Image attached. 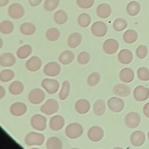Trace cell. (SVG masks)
Here are the masks:
<instances>
[{"mask_svg":"<svg viewBox=\"0 0 149 149\" xmlns=\"http://www.w3.org/2000/svg\"><path fill=\"white\" fill-rule=\"evenodd\" d=\"M83 133V127L79 123H71L69 124L65 129L66 136L70 139H75L80 137Z\"/></svg>","mask_w":149,"mask_h":149,"instance_id":"1","label":"cell"},{"mask_svg":"<svg viewBox=\"0 0 149 149\" xmlns=\"http://www.w3.org/2000/svg\"><path fill=\"white\" fill-rule=\"evenodd\" d=\"M45 141L44 136L35 132H31L26 134L24 138L25 144L28 146H41Z\"/></svg>","mask_w":149,"mask_h":149,"instance_id":"2","label":"cell"},{"mask_svg":"<svg viewBox=\"0 0 149 149\" xmlns=\"http://www.w3.org/2000/svg\"><path fill=\"white\" fill-rule=\"evenodd\" d=\"M40 111L45 115H50L56 113L59 109L58 101L53 98L48 99L40 107Z\"/></svg>","mask_w":149,"mask_h":149,"instance_id":"3","label":"cell"},{"mask_svg":"<svg viewBox=\"0 0 149 149\" xmlns=\"http://www.w3.org/2000/svg\"><path fill=\"white\" fill-rule=\"evenodd\" d=\"M30 124L31 127L35 130L43 131L47 127V121L46 118L43 115L35 114L31 118Z\"/></svg>","mask_w":149,"mask_h":149,"instance_id":"4","label":"cell"},{"mask_svg":"<svg viewBox=\"0 0 149 149\" xmlns=\"http://www.w3.org/2000/svg\"><path fill=\"white\" fill-rule=\"evenodd\" d=\"M28 98L30 103L37 105L44 101L45 98V93L42 89L35 88L30 91Z\"/></svg>","mask_w":149,"mask_h":149,"instance_id":"5","label":"cell"},{"mask_svg":"<svg viewBox=\"0 0 149 149\" xmlns=\"http://www.w3.org/2000/svg\"><path fill=\"white\" fill-rule=\"evenodd\" d=\"M41 86L49 94H54L56 93L60 87L59 83L57 80L47 78L42 80Z\"/></svg>","mask_w":149,"mask_h":149,"instance_id":"6","label":"cell"},{"mask_svg":"<svg viewBox=\"0 0 149 149\" xmlns=\"http://www.w3.org/2000/svg\"><path fill=\"white\" fill-rule=\"evenodd\" d=\"M8 13L11 18L14 19H19L24 16L25 10L21 4L18 3H13L8 7Z\"/></svg>","mask_w":149,"mask_h":149,"instance_id":"7","label":"cell"},{"mask_svg":"<svg viewBox=\"0 0 149 149\" xmlns=\"http://www.w3.org/2000/svg\"><path fill=\"white\" fill-rule=\"evenodd\" d=\"M140 122L141 116L136 112H130L125 117V123L129 128H136L140 125Z\"/></svg>","mask_w":149,"mask_h":149,"instance_id":"8","label":"cell"},{"mask_svg":"<svg viewBox=\"0 0 149 149\" xmlns=\"http://www.w3.org/2000/svg\"><path fill=\"white\" fill-rule=\"evenodd\" d=\"M107 26L103 22H95L91 27V31L92 34L97 37H102L105 36L107 33Z\"/></svg>","mask_w":149,"mask_h":149,"instance_id":"9","label":"cell"},{"mask_svg":"<svg viewBox=\"0 0 149 149\" xmlns=\"http://www.w3.org/2000/svg\"><path fill=\"white\" fill-rule=\"evenodd\" d=\"M104 132L102 127L98 126L91 127L87 132V137L88 139L93 142L100 141L104 137Z\"/></svg>","mask_w":149,"mask_h":149,"instance_id":"10","label":"cell"},{"mask_svg":"<svg viewBox=\"0 0 149 149\" xmlns=\"http://www.w3.org/2000/svg\"><path fill=\"white\" fill-rule=\"evenodd\" d=\"M108 107L109 109L114 112H121L125 107V103L122 99L113 97L110 98L107 102Z\"/></svg>","mask_w":149,"mask_h":149,"instance_id":"11","label":"cell"},{"mask_svg":"<svg viewBox=\"0 0 149 149\" xmlns=\"http://www.w3.org/2000/svg\"><path fill=\"white\" fill-rule=\"evenodd\" d=\"M134 98L137 101H144L149 97V88L140 85L136 87L133 91Z\"/></svg>","mask_w":149,"mask_h":149,"instance_id":"12","label":"cell"},{"mask_svg":"<svg viewBox=\"0 0 149 149\" xmlns=\"http://www.w3.org/2000/svg\"><path fill=\"white\" fill-rule=\"evenodd\" d=\"M61 66L55 62L47 63L44 67L43 72L44 74L48 76H56L61 72Z\"/></svg>","mask_w":149,"mask_h":149,"instance_id":"13","label":"cell"},{"mask_svg":"<svg viewBox=\"0 0 149 149\" xmlns=\"http://www.w3.org/2000/svg\"><path fill=\"white\" fill-rule=\"evenodd\" d=\"M102 47L106 54L113 55L117 52L119 48V43L113 38H108L104 42Z\"/></svg>","mask_w":149,"mask_h":149,"instance_id":"14","label":"cell"},{"mask_svg":"<svg viewBox=\"0 0 149 149\" xmlns=\"http://www.w3.org/2000/svg\"><path fill=\"white\" fill-rule=\"evenodd\" d=\"M65 125L64 118L59 115L52 116L49 122V126L52 130L58 131L62 129Z\"/></svg>","mask_w":149,"mask_h":149,"instance_id":"15","label":"cell"},{"mask_svg":"<svg viewBox=\"0 0 149 149\" xmlns=\"http://www.w3.org/2000/svg\"><path fill=\"white\" fill-rule=\"evenodd\" d=\"M27 110V105L21 102L12 104L10 107V113L15 116H20L26 113Z\"/></svg>","mask_w":149,"mask_h":149,"instance_id":"16","label":"cell"},{"mask_svg":"<svg viewBox=\"0 0 149 149\" xmlns=\"http://www.w3.org/2000/svg\"><path fill=\"white\" fill-rule=\"evenodd\" d=\"M146 140V134L141 130H136L130 135V142L133 146L140 147Z\"/></svg>","mask_w":149,"mask_h":149,"instance_id":"17","label":"cell"},{"mask_svg":"<svg viewBox=\"0 0 149 149\" xmlns=\"http://www.w3.org/2000/svg\"><path fill=\"white\" fill-rule=\"evenodd\" d=\"M42 61L37 56H33L28 59L26 62V68L30 72H36L42 66Z\"/></svg>","mask_w":149,"mask_h":149,"instance_id":"18","label":"cell"},{"mask_svg":"<svg viewBox=\"0 0 149 149\" xmlns=\"http://www.w3.org/2000/svg\"><path fill=\"white\" fill-rule=\"evenodd\" d=\"M16 59L15 55L10 52H5L0 56V65L2 67H10L14 65Z\"/></svg>","mask_w":149,"mask_h":149,"instance_id":"19","label":"cell"},{"mask_svg":"<svg viewBox=\"0 0 149 149\" xmlns=\"http://www.w3.org/2000/svg\"><path fill=\"white\" fill-rule=\"evenodd\" d=\"M130 87L125 84H116L113 87V94L119 97H127L130 94Z\"/></svg>","mask_w":149,"mask_h":149,"instance_id":"20","label":"cell"},{"mask_svg":"<svg viewBox=\"0 0 149 149\" xmlns=\"http://www.w3.org/2000/svg\"><path fill=\"white\" fill-rule=\"evenodd\" d=\"M112 9L111 6L106 3H102L97 6L96 13L97 16L102 19L108 17L111 14Z\"/></svg>","mask_w":149,"mask_h":149,"instance_id":"21","label":"cell"},{"mask_svg":"<svg viewBox=\"0 0 149 149\" xmlns=\"http://www.w3.org/2000/svg\"><path fill=\"white\" fill-rule=\"evenodd\" d=\"M90 104L86 99H79L75 104V109L80 114L87 113L90 109Z\"/></svg>","mask_w":149,"mask_h":149,"instance_id":"22","label":"cell"},{"mask_svg":"<svg viewBox=\"0 0 149 149\" xmlns=\"http://www.w3.org/2000/svg\"><path fill=\"white\" fill-rule=\"evenodd\" d=\"M118 59L120 63L123 65H127L133 61V55L130 50L127 49H123L119 52Z\"/></svg>","mask_w":149,"mask_h":149,"instance_id":"23","label":"cell"},{"mask_svg":"<svg viewBox=\"0 0 149 149\" xmlns=\"http://www.w3.org/2000/svg\"><path fill=\"white\" fill-rule=\"evenodd\" d=\"M134 77V71L129 68H125L119 72V78L122 81L125 83L132 82Z\"/></svg>","mask_w":149,"mask_h":149,"instance_id":"24","label":"cell"},{"mask_svg":"<svg viewBox=\"0 0 149 149\" xmlns=\"http://www.w3.org/2000/svg\"><path fill=\"white\" fill-rule=\"evenodd\" d=\"M82 41V36L80 33L75 32L72 33L68 37V44L71 48L77 47Z\"/></svg>","mask_w":149,"mask_h":149,"instance_id":"25","label":"cell"},{"mask_svg":"<svg viewBox=\"0 0 149 149\" xmlns=\"http://www.w3.org/2000/svg\"><path fill=\"white\" fill-rule=\"evenodd\" d=\"M74 59V54L69 50H65L63 51L59 56V62L65 65L70 64Z\"/></svg>","mask_w":149,"mask_h":149,"instance_id":"26","label":"cell"},{"mask_svg":"<svg viewBox=\"0 0 149 149\" xmlns=\"http://www.w3.org/2000/svg\"><path fill=\"white\" fill-rule=\"evenodd\" d=\"M63 144L61 139L57 137H50L45 143L47 149H62Z\"/></svg>","mask_w":149,"mask_h":149,"instance_id":"27","label":"cell"},{"mask_svg":"<svg viewBox=\"0 0 149 149\" xmlns=\"http://www.w3.org/2000/svg\"><path fill=\"white\" fill-rule=\"evenodd\" d=\"M24 85L20 81L15 80L10 83L9 86V93L14 95H17L22 93L24 90Z\"/></svg>","mask_w":149,"mask_h":149,"instance_id":"28","label":"cell"},{"mask_svg":"<svg viewBox=\"0 0 149 149\" xmlns=\"http://www.w3.org/2000/svg\"><path fill=\"white\" fill-rule=\"evenodd\" d=\"M32 52V47L29 44H25L19 47L17 51V56L21 59H24L31 55Z\"/></svg>","mask_w":149,"mask_h":149,"instance_id":"29","label":"cell"},{"mask_svg":"<svg viewBox=\"0 0 149 149\" xmlns=\"http://www.w3.org/2000/svg\"><path fill=\"white\" fill-rule=\"evenodd\" d=\"M140 10L141 6L140 3L135 1L129 2L126 6V12L131 16H136L139 13Z\"/></svg>","mask_w":149,"mask_h":149,"instance_id":"30","label":"cell"},{"mask_svg":"<svg viewBox=\"0 0 149 149\" xmlns=\"http://www.w3.org/2000/svg\"><path fill=\"white\" fill-rule=\"evenodd\" d=\"M20 32L26 36H31L34 34L36 31V26L30 22H25L20 26Z\"/></svg>","mask_w":149,"mask_h":149,"instance_id":"31","label":"cell"},{"mask_svg":"<svg viewBox=\"0 0 149 149\" xmlns=\"http://www.w3.org/2000/svg\"><path fill=\"white\" fill-rule=\"evenodd\" d=\"M138 38L137 33L132 29L126 30L123 35V41L127 44H133L137 41Z\"/></svg>","mask_w":149,"mask_h":149,"instance_id":"32","label":"cell"},{"mask_svg":"<svg viewBox=\"0 0 149 149\" xmlns=\"http://www.w3.org/2000/svg\"><path fill=\"white\" fill-rule=\"evenodd\" d=\"M106 109L105 102L103 100L99 99L95 101L93 106V112L97 116L102 115Z\"/></svg>","mask_w":149,"mask_h":149,"instance_id":"33","label":"cell"},{"mask_svg":"<svg viewBox=\"0 0 149 149\" xmlns=\"http://www.w3.org/2000/svg\"><path fill=\"white\" fill-rule=\"evenodd\" d=\"M68 19V16L66 12L63 10H57L54 15V20L58 24H63L65 23Z\"/></svg>","mask_w":149,"mask_h":149,"instance_id":"34","label":"cell"},{"mask_svg":"<svg viewBox=\"0 0 149 149\" xmlns=\"http://www.w3.org/2000/svg\"><path fill=\"white\" fill-rule=\"evenodd\" d=\"M61 36L60 31L55 28V27H51L48 29L45 33V36L48 40L51 42L57 41Z\"/></svg>","mask_w":149,"mask_h":149,"instance_id":"35","label":"cell"},{"mask_svg":"<svg viewBox=\"0 0 149 149\" xmlns=\"http://www.w3.org/2000/svg\"><path fill=\"white\" fill-rule=\"evenodd\" d=\"M70 84L69 81L65 80L62 84V87L59 93V98L61 100H65L69 95Z\"/></svg>","mask_w":149,"mask_h":149,"instance_id":"36","label":"cell"},{"mask_svg":"<svg viewBox=\"0 0 149 149\" xmlns=\"http://www.w3.org/2000/svg\"><path fill=\"white\" fill-rule=\"evenodd\" d=\"M14 29V25L11 21L3 20L0 24V31L3 34H10Z\"/></svg>","mask_w":149,"mask_h":149,"instance_id":"37","label":"cell"},{"mask_svg":"<svg viewBox=\"0 0 149 149\" xmlns=\"http://www.w3.org/2000/svg\"><path fill=\"white\" fill-rule=\"evenodd\" d=\"M91 20L90 16L86 13H81L77 18V23L79 25L83 28L88 27L91 23Z\"/></svg>","mask_w":149,"mask_h":149,"instance_id":"38","label":"cell"},{"mask_svg":"<svg viewBox=\"0 0 149 149\" xmlns=\"http://www.w3.org/2000/svg\"><path fill=\"white\" fill-rule=\"evenodd\" d=\"M15 77V73L10 69H4L0 72V80L2 82H8Z\"/></svg>","mask_w":149,"mask_h":149,"instance_id":"39","label":"cell"},{"mask_svg":"<svg viewBox=\"0 0 149 149\" xmlns=\"http://www.w3.org/2000/svg\"><path fill=\"white\" fill-rule=\"evenodd\" d=\"M101 79V76L98 72H92L90 73L87 79V83L90 87H94L97 86Z\"/></svg>","mask_w":149,"mask_h":149,"instance_id":"40","label":"cell"},{"mask_svg":"<svg viewBox=\"0 0 149 149\" xmlns=\"http://www.w3.org/2000/svg\"><path fill=\"white\" fill-rule=\"evenodd\" d=\"M127 26V21L123 18H117L113 23V27L116 31H122Z\"/></svg>","mask_w":149,"mask_h":149,"instance_id":"41","label":"cell"},{"mask_svg":"<svg viewBox=\"0 0 149 149\" xmlns=\"http://www.w3.org/2000/svg\"><path fill=\"white\" fill-rule=\"evenodd\" d=\"M60 0H45L44 8L48 12H52L56 9L59 5Z\"/></svg>","mask_w":149,"mask_h":149,"instance_id":"42","label":"cell"},{"mask_svg":"<svg viewBox=\"0 0 149 149\" xmlns=\"http://www.w3.org/2000/svg\"><path fill=\"white\" fill-rule=\"evenodd\" d=\"M138 78L142 81L149 80V70L146 67H140L137 71Z\"/></svg>","mask_w":149,"mask_h":149,"instance_id":"43","label":"cell"},{"mask_svg":"<svg viewBox=\"0 0 149 149\" xmlns=\"http://www.w3.org/2000/svg\"><path fill=\"white\" fill-rule=\"evenodd\" d=\"M90 54L86 51L80 52L77 57V62L80 65H86L90 62Z\"/></svg>","mask_w":149,"mask_h":149,"instance_id":"44","label":"cell"},{"mask_svg":"<svg viewBox=\"0 0 149 149\" xmlns=\"http://www.w3.org/2000/svg\"><path fill=\"white\" fill-rule=\"evenodd\" d=\"M148 54L147 47L144 45H140L136 50V55L139 59H144Z\"/></svg>","mask_w":149,"mask_h":149,"instance_id":"45","label":"cell"},{"mask_svg":"<svg viewBox=\"0 0 149 149\" xmlns=\"http://www.w3.org/2000/svg\"><path fill=\"white\" fill-rule=\"evenodd\" d=\"M77 5L82 9H88L94 3V0H76Z\"/></svg>","mask_w":149,"mask_h":149,"instance_id":"46","label":"cell"},{"mask_svg":"<svg viewBox=\"0 0 149 149\" xmlns=\"http://www.w3.org/2000/svg\"><path fill=\"white\" fill-rule=\"evenodd\" d=\"M143 111L144 115L147 117L149 118V102L146 103L143 108Z\"/></svg>","mask_w":149,"mask_h":149,"instance_id":"47","label":"cell"},{"mask_svg":"<svg viewBox=\"0 0 149 149\" xmlns=\"http://www.w3.org/2000/svg\"><path fill=\"white\" fill-rule=\"evenodd\" d=\"M42 0H29L30 5L33 7L38 6L42 2Z\"/></svg>","mask_w":149,"mask_h":149,"instance_id":"48","label":"cell"},{"mask_svg":"<svg viewBox=\"0 0 149 149\" xmlns=\"http://www.w3.org/2000/svg\"><path fill=\"white\" fill-rule=\"evenodd\" d=\"M6 94V91H5V88L2 86H0V98H3V97Z\"/></svg>","mask_w":149,"mask_h":149,"instance_id":"49","label":"cell"},{"mask_svg":"<svg viewBox=\"0 0 149 149\" xmlns=\"http://www.w3.org/2000/svg\"><path fill=\"white\" fill-rule=\"evenodd\" d=\"M9 3V0H0V7H3L7 5Z\"/></svg>","mask_w":149,"mask_h":149,"instance_id":"50","label":"cell"},{"mask_svg":"<svg viewBox=\"0 0 149 149\" xmlns=\"http://www.w3.org/2000/svg\"><path fill=\"white\" fill-rule=\"evenodd\" d=\"M1 46H0V48H2V43H3V41H2V40L1 38Z\"/></svg>","mask_w":149,"mask_h":149,"instance_id":"51","label":"cell"},{"mask_svg":"<svg viewBox=\"0 0 149 149\" xmlns=\"http://www.w3.org/2000/svg\"><path fill=\"white\" fill-rule=\"evenodd\" d=\"M147 137H148V140H149V131H148V134H147Z\"/></svg>","mask_w":149,"mask_h":149,"instance_id":"52","label":"cell"}]
</instances>
